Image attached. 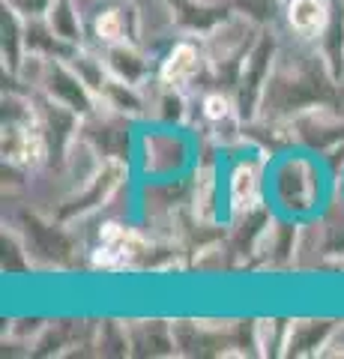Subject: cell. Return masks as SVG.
Instances as JSON below:
<instances>
[{
  "instance_id": "obj_4",
  "label": "cell",
  "mask_w": 344,
  "mask_h": 359,
  "mask_svg": "<svg viewBox=\"0 0 344 359\" xmlns=\"http://www.w3.org/2000/svg\"><path fill=\"white\" fill-rule=\"evenodd\" d=\"M195 60H198V54H195L192 45H177L171 51V57L162 66V78L165 81H183V78L192 75Z\"/></svg>"
},
{
  "instance_id": "obj_6",
  "label": "cell",
  "mask_w": 344,
  "mask_h": 359,
  "mask_svg": "<svg viewBox=\"0 0 344 359\" xmlns=\"http://www.w3.org/2000/svg\"><path fill=\"white\" fill-rule=\"evenodd\" d=\"M204 108H207V117L209 120H221V117L228 114V102L221 96H209L207 102H204Z\"/></svg>"
},
{
  "instance_id": "obj_2",
  "label": "cell",
  "mask_w": 344,
  "mask_h": 359,
  "mask_svg": "<svg viewBox=\"0 0 344 359\" xmlns=\"http://www.w3.org/2000/svg\"><path fill=\"white\" fill-rule=\"evenodd\" d=\"M231 201H234L237 210H252L258 204V174H254L252 165H242L237 168L234 174V183H231Z\"/></svg>"
},
{
  "instance_id": "obj_3",
  "label": "cell",
  "mask_w": 344,
  "mask_h": 359,
  "mask_svg": "<svg viewBox=\"0 0 344 359\" xmlns=\"http://www.w3.org/2000/svg\"><path fill=\"white\" fill-rule=\"evenodd\" d=\"M324 4L320 0H294L291 4V25L303 33H312L317 27H324Z\"/></svg>"
},
{
  "instance_id": "obj_5",
  "label": "cell",
  "mask_w": 344,
  "mask_h": 359,
  "mask_svg": "<svg viewBox=\"0 0 344 359\" xmlns=\"http://www.w3.org/2000/svg\"><path fill=\"white\" fill-rule=\"evenodd\" d=\"M96 33L102 39H108V42H114V39H120L123 36V21H120V13H102L99 15V21H96Z\"/></svg>"
},
{
  "instance_id": "obj_1",
  "label": "cell",
  "mask_w": 344,
  "mask_h": 359,
  "mask_svg": "<svg viewBox=\"0 0 344 359\" xmlns=\"http://www.w3.org/2000/svg\"><path fill=\"white\" fill-rule=\"evenodd\" d=\"M135 245L138 237L120 224H108L102 231V245H99V255H96V264L99 266H120L126 264L132 255H135Z\"/></svg>"
}]
</instances>
